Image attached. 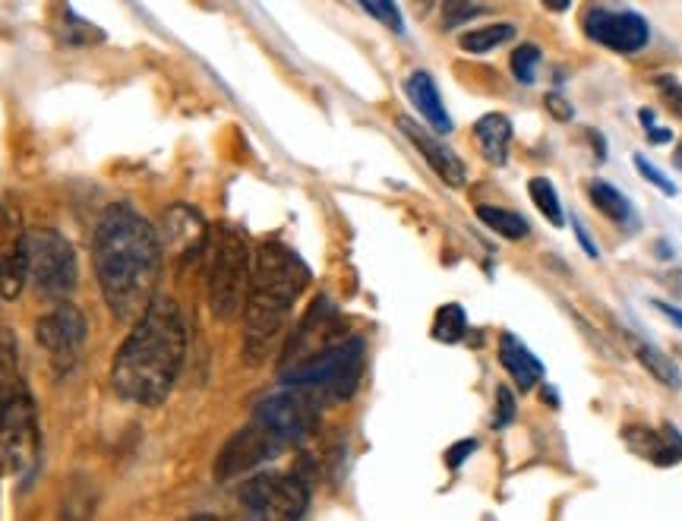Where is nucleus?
Masks as SVG:
<instances>
[{
	"label": "nucleus",
	"mask_w": 682,
	"mask_h": 521,
	"mask_svg": "<svg viewBox=\"0 0 682 521\" xmlns=\"http://www.w3.org/2000/svg\"><path fill=\"white\" fill-rule=\"evenodd\" d=\"M92 263L104 304L118 323H136L155 300L162 275V241L136 208L108 206L95 225Z\"/></svg>",
	"instance_id": "obj_1"
},
{
	"label": "nucleus",
	"mask_w": 682,
	"mask_h": 521,
	"mask_svg": "<svg viewBox=\"0 0 682 521\" xmlns=\"http://www.w3.org/2000/svg\"><path fill=\"white\" fill-rule=\"evenodd\" d=\"M186 355V323L171 297H155L118 348L111 364L114 389L133 401L155 408L174 389Z\"/></svg>",
	"instance_id": "obj_2"
},
{
	"label": "nucleus",
	"mask_w": 682,
	"mask_h": 521,
	"mask_svg": "<svg viewBox=\"0 0 682 521\" xmlns=\"http://www.w3.org/2000/svg\"><path fill=\"white\" fill-rule=\"evenodd\" d=\"M311 285V269L285 244H263L253 256L247 304H244V360L259 367L269 357L275 338L288 326L297 297Z\"/></svg>",
	"instance_id": "obj_3"
},
{
	"label": "nucleus",
	"mask_w": 682,
	"mask_h": 521,
	"mask_svg": "<svg viewBox=\"0 0 682 521\" xmlns=\"http://www.w3.org/2000/svg\"><path fill=\"white\" fill-rule=\"evenodd\" d=\"M42 461V430L35 398L20 367L17 335L0 326V468L3 474L29 480Z\"/></svg>",
	"instance_id": "obj_4"
},
{
	"label": "nucleus",
	"mask_w": 682,
	"mask_h": 521,
	"mask_svg": "<svg viewBox=\"0 0 682 521\" xmlns=\"http://www.w3.org/2000/svg\"><path fill=\"white\" fill-rule=\"evenodd\" d=\"M208 307L215 319H234L244 313L253 278V251L244 231L218 225L208 231Z\"/></svg>",
	"instance_id": "obj_5"
},
{
	"label": "nucleus",
	"mask_w": 682,
	"mask_h": 521,
	"mask_svg": "<svg viewBox=\"0 0 682 521\" xmlns=\"http://www.w3.org/2000/svg\"><path fill=\"white\" fill-rule=\"evenodd\" d=\"M364 338L348 335L335 348L323 351L301 367H291L282 374V382L291 389H304L316 401H348L357 392V382L364 374Z\"/></svg>",
	"instance_id": "obj_6"
},
{
	"label": "nucleus",
	"mask_w": 682,
	"mask_h": 521,
	"mask_svg": "<svg viewBox=\"0 0 682 521\" xmlns=\"http://www.w3.org/2000/svg\"><path fill=\"white\" fill-rule=\"evenodd\" d=\"M241 502L256 521H301L311 505V487L291 471H263L241 487Z\"/></svg>",
	"instance_id": "obj_7"
},
{
	"label": "nucleus",
	"mask_w": 682,
	"mask_h": 521,
	"mask_svg": "<svg viewBox=\"0 0 682 521\" xmlns=\"http://www.w3.org/2000/svg\"><path fill=\"white\" fill-rule=\"evenodd\" d=\"M29 278L44 297L63 300L77 288V253L54 228L29 231Z\"/></svg>",
	"instance_id": "obj_8"
},
{
	"label": "nucleus",
	"mask_w": 682,
	"mask_h": 521,
	"mask_svg": "<svg viewBox=\"0 0 682 521\" xmlns=\"http://www.w3.org/2000/svg\"><path fill=\"white\" fill-rule=\"evenodd\" d=\"M253 423L269 430L285 449L311 437L319 423V401L304 389H282L266 396L253 408Z\"/></svg>",
	"instance_id": "obj_9"
},
{
	"label": "nucleus",
	"mask_w": 682,
	"mask_h": 521,
	"mask_svg": "<svg viewBox=\"0 0 682 521\" xmlns=\"http://www.w3.org/2000/svg\"><path fill=\"white\" fill-rule=\"evenodd\" d=\"M348 338V329L342 323V316L335 310L329 297H316L311 304V310L304 313V319L294 326L288 345L282 348V374L291 367H301L313 357H319L323 351L335 348L338 341Z\"/></svg>",
	"instance_id": "obj_10"
},
{
	"label": "nucleus",
	"mask_w": 682,
	"mask_h": 521,
	"mask_svg": "<svg viewBox=\"0 0 682 521\" xmlns=\"http://www.w3.org/2000/svg\"><path fill=\"white\" fill-rule=\"evenodd\" d=\"M35 341L42 345V351L51 360L54 374H73L85 345V316L77 304L61 300L54 310H48L35 323Z\"/></svg>",
	"instance_id": "obj_11"
},
{
	"label": "nucleus",
	"mask_w": 682,
	"mask_h": 521,
	"mask_svg": "<svg viewBox=\"0 0 682 521\" xmlns=\"http://www.w3.org/2000/svg\"><path fill=\"white\" fill-rule=\"evenodd\" d=\"M282 449L285 446L272 437L269 430H263L259 423H247L222 446V452L215 459V480L244 478L250 471H256L259 464L275 459Z\"/></svg>",
	"instance_id": "obj_12"
},
{
	"label": "nucleus",
	"mask_w": 682,
	"mask_h": 521,
	"mask_svg": "<svg viewBox=\"0 0 682 521\" xmlns=\"http://www.w3.org/2000/svg\"><path fill=\"white\" fill-rule=\"evenodd\" d=\"M584 35L617 54H635L651 42V29L644 17L629 10H603V7L584 13Z\"/></svg>",
	"instance_id": "obj_13"
},
{
	"label": "nucleus",
	"mask_w": 682,
	"mask_h": 521,
	"mask_svg": "<svg viewBox=\"0 0 682 521\" xmlns=\"http://www.w3.org/2000/svg\"><path fill=\"white\" fill-rule=\"evenodd\" d=\"M29 282V231L20 218L0 206V297L17 300Z\"/></svg>",
	"instance_id": "obj_14"
},
{
	"label": "nucleus",
	"mask_w": 682,
	"mask_h": 521,
	"mask_svg": "<svg viewBox=\"0 0 682 521\" xmlns=\"http://www.w3.org/2000/svg\"><path fill=\"white\" fill-rule=\"evenodd\" d=\"M398 130H401V133L414 143V149L427 159V165L439 174L442 184H449V187H465V181H468L465 162H461L446 143H439L436 133H430L427 126L414 124L411 118H398Z\"/></svg>",
	"instance_id": "obj_15"
},
{
	"label": "nucleus",
	"mask_w": 682,
	"mask_h": 521,
	"mask_svg": "<svg viewBox=\"0 0 682 521\" xmlns=\"http://www.w3.org/2000/svg\"><path fill=\"white\" fill-rule=\"evenodd\" d=\"M167 241H171V251L184 259H193L208 247V228L203 222L200 212H193L190 206H174L165 215Z\"/></svg>",
	"instance_id": "obj_16"
},
{
	"label": "nucleus",
	"mask_w": 682,
	"mask_h": 521,
	"mask_svg": "<svg viewBox=\"0 0 682 521\" xmlns=\"http://www.w3.org/2000/svg\"><path fill=\"white\" fill-rule=\"evenodd\" d=\"M405 95L411 99V104L417 108V114L427 121L430 133L442 136L452 130V118L446 111V104L439 99V89H436L434 76L427 70H414L411 76L405 80Z\"/></svg>",
	"instance_id": "obj_17"
},
{
	"label": "nucleus",
	"mask_w": 682,
	"mask_h": 521,
	"mask_svg": "<svg viewBox=\"0 0 682 521\" xmlns=\"http://www.w3.org/2000/svg\"><path fill=\"white\" fill-rule=\"evenodd\" d=\"M475 140L483 159L490 165H506L509 162V146H512V121L506 114H483L475 124Z\"/></svg>",
	"instance_id": "obj_18"
},
{
	"label": "nucleus",
	"mask_w": 682,
	"mask_h": 521,
	"mask_svg": "<svg viewBox=\"0 0 682 521\" xmlns=\"http://www.w3.org/2000/svg\"><path fill=\"white\" fill-rule=\"evenodd\" d=\"M499 360L509 370V376L516 379L518 389H535L543 379V364L518 341L516 335L506 333L499 338Z\"/></svg>",
	"instance_id": "obj_19"
},
{
	"label": "nucleus",
	"mask_w": 682,
	"mask_h": 521,
	"mask_svg": "<svg viewBox=\"0 0 682 521\" xmlns=\"http://www.w3.org/2000/svg\"><path fill=\"white\" fill-rule=\"evenodd\" d=\"M622 439L629 442V449H632L635 456L648 459L651 464L670 468V464L680 461V452L673 449V442L661 437V433H654L651 427H639V423H635V427H625V430H622Z\"/></svg>",
	"instance_id": "obj_20"
},
{
	"label": "nucleus",
	"mask_w": 682,
	"mask_h": 521,
	"mask_svg": "<svg viewBox=\"0 0 682 521\" xmlns=\"http://www.w3.org/2000/svg\"><path fill=\"white\" fill-rule=\"evenodd\" d=\"M516 39V25L512 22H490V25H480L461 35V51L468 54H487V51H497L506 42Z\"/></svg>",
	"instance_id": "obj_21"
},
{
	"label": "nucleus",
	"mask_w": 682,
	"mask_h": 521,
	"mask_svg": "<svg viewBox=\"0 0 682 521\" xmlns=\"http://www.w3.org/2000/svg\"><path fill=\"white\" fill-rule=\"evenodd\" d=\"M588 196H591L594 208L603 212L610 222L632 225V218H635V215H632V206H629V200H625L613 184H607V181H591V184H588Z\"/></svg>",
	"instance_id": "obj_22"
},
{
	"label": "nucleus",
	"mask_w": 682,
	"mask_h": 521,
	"mask_svg": "<svg viewBox=\"0 0 682 521\" xmlns=\"http://www.w3.org/2000/svg\"><path fill=\"white\" fill-rule=\"evenodd\" d=\"M477 218L490 231H497L499 237H506V241H521V237L531 234V225L518 212H509V208L477 206Z\"/></svg>",
	"instance_id": "obj_23"
},
{
	"label": "nucleus",
	"mask_w": 682,
	"mask_h": 521,
	"mask_svg": "<svg viewBox=\"0 0 682 521\" xmlns=\"http://www.w3.org/2000/svg\"><path fill=\"white\" fill-rule=\"evenodd\" d=\"M635 357H639L641 367H644L648 374L654 376L658 382L670 386V389H680V386H682L680 367H676V364H673L670 357L663 355V351L651 348V345H644V341H635Z\"/></svg>",
	"instance_id": "obj_24"
},
{
	"label": "nucleus",
	"mask_w": 682,
	"mask_h": 521,
	"mask_svg": "<svg viewBox=\"0 0 682 521\" xmlns=\"http://www.w3.org/2000/svg\"><path fill=\"white\" fill-rule=\"evenodd\" d=\"M465 333H468V316H465V310H461L458 304H446V307H439V310H436V319H434L436 341H442V345H455V341H461V338H465Z\"/></svg>",
	"instance_id": "obj_25"
},
{
	"label": "nucleus",
	"mask_w": 682,
	"mask_h": 521,
	"mask_svg": "<svg viewBox=\"0 0 682 521\" xmlns=\"http://www.w3.org/2000/svg\"><path fill=\"white\" fill-rule=\"evenodd\" d=\"M528 193H531L535 206L543 212V218H547L550 225H557V228H562V225H566V212H562V203H559L557 190H553V184H550L547 177H535V181L528 184Z\"/></svg>",
	"instance_id": "obj_26"
},
{
	"label": "nucleus",
	"mask_w": 682,
	"mask_h": 521,
	"mask_svg": "<svg viewBox=\"0 0 682 521\" xmlns=\"http://www.w3.org/2000/svg\"><path fill=\"white\" fill-rule=\"evenodd\" d=\"M540 67V48L538 44H518L512 51V76L521 85H531L538 80Z\"/></svg>",
	"instance_id": "obj_27"
},
{
	"label": "nucleus",
	"mask_w": 682,
	"mask_h": 521,
	"mask_svg": "<svg viewBox=\"0 0 682 521\" xmlns=\"http://www.w3.org/2000/svg\"><path fill=\"white\" fill-rule=\"evenodd\" d=\"M635 167H639L641 177H644L648 184H654V187L661 190V193H666V196H676V184H673V181H670V177L663 174L661 167L651 165V162H648V159H644L641 152L635 155Z\"/></svg>",
	"instance_id": "obj_28"
},
{
	"label": "nucleus",
	"mask_w": 682,
	"mask_h": 521,
	"mask_svg": "<svg viewBox=\"0 0 682 521\" xmlns=\"http://www.w3.org/2000/svg\"><path fill=\"white\" fill-rule=\"evenodd\" d=\"M364 10H367L370 17H376L383 25H389L393 32H401V29H405V25H401V13H398L395 3H364Z\"/></svg>",
	"instance_id": "obj_29"
},
{
	"label": "nucleus",
	"mask_w": 682,
	"mask_h": 521,
	"mask_svg": "<svg viewBox=\"0 0 682 521\" xmlns=\"http://www.w3.org/2000/svg\"><path fill=\"white\" fill-rule=\"evenodd\" d=\"M512 417H516V396L509 392V386H499L497 389V430H502V427H509L512 423Z\"/></svg>",
	"instance_id": "obj_30"
},
{
	"label": "nucleus",
	"mask_w": 682,
	"mask_h": 521,
	"mask_svg": "<svg viewBox=\"0 0 682 521\" xmlns=\"http://www.w3.org/2000/svg\"><path fill=\"white\" fill-rule=\"evenodd\" d=\"M658 89H661L663 102L670 104V111H673L676 118H682V85H680V80H673V76H661V80H658Z\"/></svg>",
	"instance_id": "obj_31"
},
{
	"label": "nucleus",
	"mask_w": 682,
	"mask_h": 521,
	"mask_svg": "<svg viewBox=\"0 0 682 521\" xmlns=\"http://www.w3.org/2000/svg\"><path fill=\"white\" fill-rule=\"evenodd\" d=\"M477 13H483V3H449V7H446V29H452L458 22L471 20Z\"/></svg>",
	"instance_id": "obj_32"
},
{
	"label": "nucleus",
	"mask_w": 682,
	"mask_h": 521,
	"mask_svg": "<svg viewBox=\"0 0 682 521\" xmlns=\"http://www.w3.org/2000/svg\"><path fill=\"white\" fill-rule=\"evenodd\" d=\"M641 124H644V130H648V140L651 143H670L673 140V133L670 130H663V126H654V114L648 111V108H641Z\"/></svg>",
	"instance_id": "obj_33"
},
{
	"label": "nucleus",
	"mask_w": 682,
	"mask_h": 521,
	"mask_svg": "<svg viewBox=\"0 0 682 521\" xmlns=\"http://www.w3.org/2000/svg\"><path fill=\"white\" fill-rule=\"evenodd\" d=\"M475 449H477L475 439H461V442H455L452 449H449V456H446V461H449V468H458V464L468 459V456H471Z\"/></svg>",
	"instance_id": "obj_34"
},
{
	"label": "nucleus",
	"mask_w": 682,
	"mask_h": 521,
	"mask_svg": "<svg viewBox=\"0 0 682 521\" xmlns=\"http://www.w3.org/2000/svg\"><path fill=\"white\" fill-rule=\"evenodd\" d=\"M547 108H550V114L553 118H559V121H572V104L566 102V99H559V95H547Z\"/></svg>",
	"instance_id": "obj_35"
},
{
	"label": "nucleus",
	"mask_w": 682,
	"mask_h": 521,
	"mask_svg": "<svg viewBox=\"0 0 682 521\" xmlns=\"http://www.w3.org/2000/svg\"><path fill=\"white\" fill-rule=\"evenodd\" d=\"M654 307H658V310H661L663 316L670 319V323H676V326L682 329V310H680V307H673V304H666V300H654Z\"/></svg>",
	"instance_id": "obj_36"
},
{
	"label": "nucleus",
	"mask_w": 682,
	"mask_h": 521,
	"mask_svg": "<svg viewBox=\"0 0 682 521\" xmlns=\"http://www.w3.org/2000/svg\"><path fill=\"white\" fill-rule=\"evenodd\" d=\"M666 439L673 442V449L680 452V459H682V433L673 427V423H666Z\"/></svg>",
	"instance_id": "obj_37"
},
{
	"label": "nucleus",
	"mask_w": 682,
	"mask_h": 521,
	"mask_svg": "<svg viewBox=\"0 0 682 521\" xmlns=\"http://www.w3.org/2000/svg\"><path fill=\"white\" fill-rule=\"evenodd\" d=\"M576 234H579V241H581V244H584V251H588V256H594V259H598V247L591 244V237H588V234H584V231H581V228H576Z\"/></svg>",
	"instance_id": "obj_38"
},
{
	"label": "nucleus",
	"mask_w": 682,
	"mask_h": 521,
	"mask_svg": "<svg viewBox=\"0 0 682 521\" xmlns=\"http://www.w3.org/2000/svg\"><path fill=\"white\" fill-rule=\"evenodd\" d=\"M543 398H547V405H550V408H557L559 405L557 392H553V389H543Z\"/></svg>",
	"instance_id": "obj_39"
},
{
	"label": "nucleus",
	"mask_w": 682,
	"mask_h": 521,
	"mask_svg": "<svg viewBox=\"0 0 682 521\" xmlns=\"http://www.w3.org/2000/svg\"><path fill=\"white\" fill-rule=\"evenodd\" d=\"M186 521H225V519H218V515H196V519H186Z\"/></svg>",
	"instance_id": "obj_40"
},
{
	"label": "nucleus",
	"mask_w": 682,
	"mask_h": 521,
	"mask_svg": "<svg viewBox=\"0 0 682 521\" xmlns=\"http://www.w3.org/2000/svg\"><path fill=\"white\" fill-rule=\"evenodd\" d=\"M676 288L682 292V272H676Z\"/></svg>",
	"instance_id": "obj_41"
},
{
	"label": "nucleus",
	"mask_w": 682,
	"mask_h": 521,
	"mask_svg": "<svg viewBox=\"0 0 682 521\" xmlns=\"http://www.w3.org/2000/svg\"><path fill=\"white\" fill-rule=\"evenodd\" d=\"M676 165L682 167V149H680V152H676Z\"/></svg>",
	"instance_id": "obj_42"
}]
</instances>
